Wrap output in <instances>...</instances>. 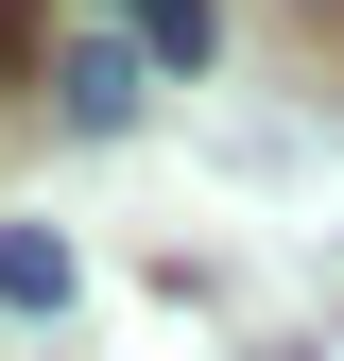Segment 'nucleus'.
I'll return each mask as SVG.
<instances>
[{"mask_svg": "<svg viewBox=\"0 0 344 361\" xmlns=\"http://www.w3.org/2000/svg\"><path fill=\"white\" fill-rule=\"evenodd\" d=\"M327 18H344V0H327Z\"/></svg>", "mask_w": 344, "mask_h": 361, "instance_id": "nucleus-5", "label": "nucleus"}, {"mask_svg": "<svg viewBox=\"0 0 344 361\" xmlns=\"http://www.w3.org/2000/svg\"><path fill=\"white\" fill-rule=\"evenodd\" d=\"M0 35H18V0H0Z\"/></svg>", "mask_w": 344, "mask_h": 361, "instance_id": "nucleus-4", "label": "nucleus"}, {"mask_svg": "<svg viewBox=\"0 0 344 361\" xmlns=\"http://www.w3.org/2000/svg\"><path fill=\"white\" fill-rule=\"evenodd\" d=\"M86 18H121L155 69H207V52H224V18H207V0H86Z\"/></svg>", "mask_w": 344, "mask_h": 361, "instance_id": "nucleus-2", "label": "nucleus"}, {"mask_svg": "<svg viewBox=\"0 0 344 361\" xmlns=\"http://www.w3.org/2000/svg\"><path fill=\"white\" fill-rule=\"evenodd\" d=\"M138 104H155V52H138L121 18H86L69 52H52V121H69V138H121Z\"/></svg>", "mask_w": 344, "mask_h": 361, "instance_id": "nucleus-1", "label": "nucleus"}, {"mask_svg": "<svg viewBox=\"0 0 344 361\" xmlns=\"http://www.w3.org/2000/svg\"><path fill=\"white\" fill-rule=\"evenodd\" d=\"M0 310H69V241L52 224H0Z\"/></svg>", "mask_w": 344, "mask_h": 361, "instance_id": "nucleus-3", "label": "nucleus"}]
</instances>
